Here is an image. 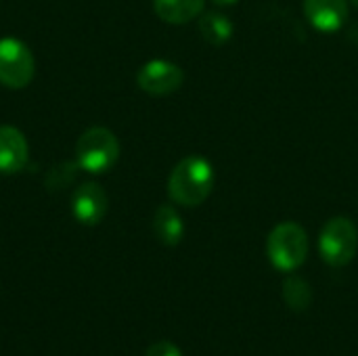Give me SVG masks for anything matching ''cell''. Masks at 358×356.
I'll return each instance as SVG.
<instances>
[{
  "instance_id": "6da1fadb",
  "label": "cell",
  "mask_w": 358,
  "mask_h": 356,
  "mask_svg": "<svg viewBox=\"0 0 358 356\" xmlns=\"http://www.w3.org/2000/svg\"><path fill=\"white\" fill-rule=\"evenodd\" d=\"M214 168L201 155L180 159L168 178V195L174 204L185 208L201 206L214 189Z\"/></svg>"
},
{
  "instance_id": "7a4b0ae2",
  "label": "cell",
  "mask_w": 358,
  "mask_h": 356,
  "mask_svg": "<svg viewBox=\"0 0 358 356\" xmlns=\"http://www.w3.org/2000/svg\"><path fill=\"white\" fill-rule=\"evenodd\" d=\"M120 159L117 136L101 126L86 130L76 143V164L88 174H105Z\"/></svg>"
},
{
  "instance_id": "3957f363",
  "label": "cell",
  "mask_w": 358,
  "mask_h": 356,
  "mask_svg": "<svg viewBox=\"0 0 358 356\" xmlns=\"http://www.w3.org/2000/svg\"><path fill=\"white\" fill-rule=\"evenodd\" d=\"M266 254L275 269L292 273L308 258V235L298 222L277 225L266 241Z\"/></svg>"
},
{
  "instance_id": "277c9868",
  "label": "cell",
  "mask_w": 358,
  "mask_h": 356,
  "mask_svg": "<svg viewBox=\"0 0 358 356\" xmlns=\"http://www.w3.org/2000/svg\"><path fill=\"white\" fill-rule=\"evenodd\" d=\"M358 250V229L348 216H336L325 222L319 235V252L329 266H346Z\"/></svg>"
},
{
  "instance_id": "5b68a950",
  "label": "cell",
  "mask_w": 358,
  "mask_h": 356,
  "mask_svg": "<svg viewBox=\"0 0 358 356\" xmlns=\"http://www.w3.org/2000/svg\"><path fill=\"white\" fill-rule=\"evenodd\" d=\"M34 55L17 38H0V84L13 90L25 88L34 78Z\"/></svg>"
},
{
  "instance_id": "8992f818",
  "label": "cell",
  "mask_w": 358,
  "mask_h": 356,
  "mask_svg": "<svg viewBox=\"0 0 358 356\" xmlns=\"http://www.w3.org/2000/svg\"><path fill=\"white\" fill-rule=\"evenodd\" d=\"M185 82L182 69L166 59H153L145 63L136 73V84L143 92L153 97H166L176 92Z\"/></svg>"
},
{
  "instance_id": "52a82bcc",
  "label": "cell",
  "mask_w": 358,
  "mask_h": 356,
  "mask_svg": "<svg viewBox=\"0 0 358 356\" xmlns=\"http://www.w3.org/2000/svg\"><path fill=\"white\" fill-rule=\"evenodd\" d=\"M107 193L96 183H82L71 195V212L80 225L94 227L107 214Z\"/></svg>"
},
{
  "instance_id": "ba28073f",
  "label": "cell",
  "mask_w": 358,
  "mask_h": 356,
  "mask_svg": "<svg viewBox=\"0 0 358 356\" xmlns=\"http://www.w3.org/2000/svg\"><path fill=\"white\" fill-rule=\"evenodd\" d=\"M29 147L21 130L15 126H0V172L17 174L27 166Z\"/></svg>"
},
{
  "instance_id": "9c48e42d",
  "label": "cell",
  "mask_w": 358,
  "mask_h": 356,
  "mask_svg": "<svg viewBox=\"0 0 358 356\" xmlns=\"http://www.w3.org/2000/svg\"><path fill=\"white\" fill-rule=\"evenodd\" d=\"M304 15L319 31H338L348 19V0H304Z\"/></svg>"
},
{
  "instance_id": "30bf717a",
  "label": "cell",
  "mask_w": 358,
  "mask_h": 356,
  "mask_svg": "<svg viewBox=\"0 0 358 356\" xmlns=\"http://www.w3.org/2000/svg\"><path fill=\"white\" fill-rule=\"evenodd\" d=\"M153 233L168 248H174V245H178L182 241L185 222H182L180 214L176 212L174 206L164 204V206L157 208V212L153 216Z\"/></svg>"
},
{
  "instance_id": "8fae6325",
  "label": "cell",
  "mask_w": 358,
  "mask_h": 356,
  "mask_svg": "<svg viewBox=\"0 0 358 356\" xmlns=\"http://www.w3.org/2000/svg\"><path fill=\"white\" fill-rule=\"evenodd\" d=\"M203 4L206 0H153V8L157 17L172 25H182L199 17Z\"/></svg>"
},
{
  "instance_id": "7c38bea8",
  "label": "cell",
  "mask_w": 358,
  "mask_h": 356,
  "mask_svg": "<svg viewBox=\"0 0 358 356\" xmlns=\"http://www.w3.org/2000/svg\"><path fill=\"white\" fill-rule=\"evenodd\" d=\"M199 31L206 42L214 46H222L233 38V23L227 15L218 10H208L199 19Z\"/></svg>"
},
{
  "instance_id": "4fadbf2b",
  "label": "cell",
  "mask_w": 358,
  "mask_h": 356,
  "mask_svg": "<svg viewBox=\"0 0 358 356\" xmlns=\"http://www.w3.org/2000/svg\"><path fill=\"white\" fill-rule=\"evenodd\" d=\"M283 298L296 313H304L313 302V290L302 277H289L283 283Z\"/></svg>"
},
{
  "instance_id": "5bb4252c",
  "label": "cell",
  "mask_w": 358,
  "mask_h": 356,
  "mask_svg": "<svg viewBox=\"0 0 358 356\" xmlns=\"http://www.w3.org/2000/svg\"><path fill=\"white\" fill-rule=\"evenodd\" d=\"M145 356H182V353L178 350V346H176V344L162 340V342L151 344V346L147 348Z\"/></svg>"
},
{
  "instance_id": "9a60e30c",
  "label": "cell",
  "mask_w": 358,
  "mask_h": 356,
  "mask_svg": "<svg viewBox=\"0 0 358 356\" xmlns=\"http://www.w3.org/2000/svg\"><path fill=\"white\" fill-rule=\"evenodd\" d=\"M214 4H218V6H233L235 2H239V0H212Z\"/></svg>"
},
{
  "instance_id": "2e32d148",
  "label": "cell",
  "mask_w": 358,
  "mask_h": 356,
  "mask_svg": "<svg viewBox=\"0 0 358 356\" xmlns=\"http://www.w3.org/2000/svg\"><path fill=\"white\" fill-rule=\"evenodd\" d=\"M350 2H352V4H355V6L358 8V0H350Z\"/></svg>"
}]
</instances>
